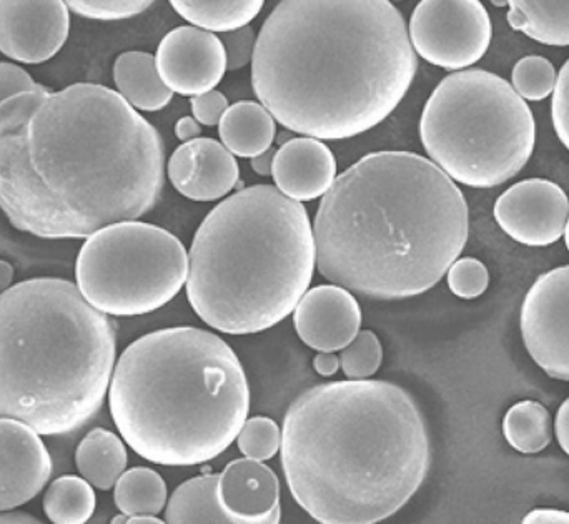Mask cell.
Instances as JSON below:
<instances>
[{
  "label": "cell",
  "mask_w": 569,
  "mask_h": 524,
  "mask_svg": "<svg viewBox=\"0 0 569 524\" xmlns=\"http://www.w3.org/2000/svg\"><path fill=\"white\" fill-rule=\"evenodd\" d=\"M282 466L295 502L320 524H377L423 485L431 452L410 393L348 380L301 393L283 420Z\"/></svg>",
  "instance_id": "cell-4"
},
{
  "label": "cell",
  "mask_w": 569,
  "mask_h": 524,
  "mask_svg": "<svg viewBox=\"0 0 569 524\" xmlns=\"http://www.w3.org/2000/svg\"><path fill=\"white\" fill-rule=\"evenodd\" d=\"M390 2H391V0H390ZM393 2H400V0H393Z\"/></svg>",
  "instance_id": "cell-50"
},
{
  "label": "cell",
  "mask_w": 569,
  "mask_h": 524,
  "mask_svg": "<svg viewBox=\"0 0 569 524\" xmlns=\"http://www.w3.org/2000/svg\"><path fill=\"white\" fill-rule=\"evenodd\" d=\"M116 352V326L76 283H16L0 295V419L40 436L77 432L106 402Z\"/></svg>",
  "instance_id": "cell-6"
},
{
  "label": "cell",
  "mask_w": 569,
  "mask_h": 524,
  "mask_svg": "<svg viewBox=\"0 0 569 524\" xmlns=\"http://www.w3.org/2000/svg\"><path fill=\"white\" fill-rule=\"evenodd\" d=\"M113 82L133 109L159 112L172 102L173 92L160 79L156 57L150 53H120L113 63Z\"/></svg>",
  "instance_id": "cell-21"
},
{
  "label": "cell",
  "mask_w": 569,
  "mask_h": 524,
  "mask_svg": "<svg viewBox=\"0 0 569 524\" xmlns=\"http://www.w3.org/2000/svg\"><path fill=\"white\" fill-rule=\"evenodd\" d=\"M156 66L160 79L172 92L200 95L216 89L226 75V47L210 30L177 27L159 43Z\"/></svg>",
  "instance_id": "cell-14"
},
{
  "label": "cell",
  "mask_w": 569,
  "mask_h": 524,
  "mask_svg": "<svg viewBox=\"0 0 569 524\" xmlns=\"http://www.w3.org/2000/svg\"><path fill=\"white\" fill-rule=\"evenodd\" d=\"M52 472V456L42 436L19 420L0 419V512L32 502Z\"/></svg>",
  "instance_id": "cell-15"
},
{
  "label": "cell",
  "mask_w": 569,
  "mask_h": 524,
  "mask_svg": "<svg viewBox=\"0 0 569 524\" xmlns=\"http://www.w3.org/2000/svg\"><path fill=\"white\" fill-rule=\"evenodd\" d=\"M551 115H553L555 132H557L558 139L569 150V59L558 73L553 102H551Z\"/></svg>",
  "instance_id": "cell-35"
},
{
  "label": "cell",
  "mask_w": 569,
  "mask_h": 524,
  "mask_svg": "<svg viewBox=\"0 0 569 524\" xmlns=\"http://www.w3.org/2000/svg\"><path fill=\"white\" fill-rule=\"evenodd\" d=\"M129 522V516L123 515V513H120V515L113 516L112 522L110 524H127Z\"/></svg>",
  "instance_id": "cell-47"
},
{
  "label": "cell",
  "mask_w": 569,
  "mask_h": 524,
  "mask_svg": "<svg viewBox=\"0 0 569 524\" xmlns=\"http://www.w3.org/2000/svg\"><path fill=\"white\" fill-rule=\"evenodd\" d=\"M417 69L390 0H282L260 29L252 85L284 129L343 140L390 117Z\"/></svg>",
  "instance_id": "cell-2"
},
{
  "label": "cell",
  "mask_w": 569,
  "mask_h": 524,
  "mask_svg": "<svg viewBox=\"0 0 569 524\" xmlns=\"http://www.w3.org/2000/svg\"><path fill=\"white\" fill-rule=\"evenodd\" d=\"M557 70L550 60L541 56H527L518 60L513 69V89L518 95L531 102H540L553 93Z\"/></svg>",
  "instance_id": "cell-29"
},
{
  "label": "cell",
  "mask_w": 569,
  "mask_h": 524,
  "mask_svg": "<svg viewBox=\"0 0 569 524\" xmlns=\"http://www.w3.org/2000/svg\"><path fill=\"white\" fill-rule=\"evenodd\" d=\"M280 510L257 522L230 515L220 503L219 475L197 476L182 483L166 506L167 524H280Z\"/></svg>",
  "instance_id": "cell-19"
},
{
  "label": "cell",
  "mask_w": 569,
  "mask_h": 524,
  "mask_svg": "<svg viewBox=\"0 0 569 524\" xmlns=\"http://www.w3.org/2000/svg\"><path fill=\"white\" fill-rule=\"evenodd\" d=\"M503 435L511 449L523 455L543 452L553 440L550 412L531 400L517 403L505 415Z\"/></svg>",
  "instance_id": "cell-28"
},
{
  "label": "cell",
  "mask_w": 569,
  "mask_h": 524,
  "mask_svg": "<svg viewBox=\"0 0 569 524\" xmlns=\"http://www.w3.org/2000/svg\"><path fill=\"white\" fill-rule=\"evenodd\" d=\"M488 285H490V273L480 260L467 256V259L457 260L448 270V286L460 299H478L487 292Z\"/></svg>",
  "instance_id": "cell-33"
},
{
  "label": "cell",
  "mask_w": 569,
  "mask_h": 524,
  "mask_svg": "<svg viewBox=\"0 0 569 524\" xmlns=\"http://www.w3.org/2000/svg\"><path fill=\"white\" fill-rule=\"evenodd\" d=\"M293 325L305 345L320 353H335L347 349L360 333V305L341 286H315L293 310Z\"/></svg>",
  "instance_id": "cell-16"
},
{
  "label": "cell",
  "mask_w": 569,
  "mask_h": 524,
  "mask_svg": "<svg viewBox=\"0 0 569 524\" xmlns=\"http://www.w3.org/2000/svg\"><path fill=\"white\" fill-rule=\"evenodd\" d=\"M16 270L6 260H0V295L12 286Z\"/></svg>",
  "instance_id": "cell-45"
},
{
  "label": "cell",
  "mask_w": 569,
  "mask_h": 524,
  "mask_svg": "<svg viewBox=\"0 0 569 524\" xmlns=\"http://www.w3.org/2000/svg\"><path fill=\"white\" fill-rule=\"evenodd\" d=\"M77 16L93 20H123L140 16L157 0H63Z\"/></svg>",
  "instance_id": "cell-32"
},
{
  "label": "cell",
  "mask_w": 569,
  "mask_h": 524,
  "mask_svg": "<svg viewBox=\"0 0 569 524\" xmlns=\"http://www.w3.org/2000/svg\"><path fill=\"white\" fill-rule=\"evenodd\" d=\"M468 226L463 192L437 163L411 152L368 153L318 206V272L368 299H411L457 262Z\"/></svg>",
  "instance_id": "cell-3"
},
{
  "label": "cell",
  "mask_w": 569,
  "mask_h": 524,
  "mask_svg": "<svg viewBox=\"0 0 569 524\" xmlns=\"http://www.w3.org/2000/svg\"><path fill=\"white\" fill-rule=\"evenodd\" d=\"M113 502L129 516H157L166 510L169 495L159 473L143 466L126 470L113 486Z\"/></svg>",
  "instance_id": "cell-26"
},
{
  "label": "cell",
  "mask_w": 569,
  "mask_h": 524,
  "mask_svg": "<svg viewBox=\"0 0 569 524\" xmlns=\"http://www.w3.org/2000/svg\"><path fill=\"white\" fill-rule=\"evenodd\" d=\"M521 524H569V512L555 508H538L528 513Z\"/></svg>",
  "instance_id": "cell-39"
},
{
  "label": "cell",
  "mask_w": 569,
  "mask_h": 524,
  "mask_svg": "<svg viewBox=\"0 0 569 524\" xmlns=\"http://www.w3.org/2000/svg\"><path fill=\"white\" fill-rule=\"evenodd\" d=\"M193 163H196V157H193L192 140L182 143L170 157L169 167H167L169 179L177 192L182 195H186L190 182H192Z\"/></svg>",
  "instance_id": "cell-37"
},
{
  "label": "cell",
  "mask_w": 569,
  "mask_h": 524,
  "mask_svg": "<svg viewBox=\"0 0 569 524\" xmlns=\"http://www.w3.org/2000/svg\"><path fill=\"white\" fill-rule=\"evenodd\" d=\"M237 445L246 458L256 462L272 460L282 446V430L267 416L247 420L237 436Z\"/></svg>",
  "instance_id": "cell-30"
},
{
  "label": "cell",
  "mask_w": 569,
  "mask_h": 524,
  "mask_svg": "<svg viewBox=\"0 0 569 524\" xmlns=\"http://www.w3.org/2000/svg\"><path fill=\"white\" fill-rule=\"evenodd\" d=\"M42 506L52 524H86L96 513L97 496L82 476L66 475L50 483Z\"/></svg>",
  "instance_id": "cell-27"
},
{
  "label": "cell",
  "mask_w": 569,
  "mask_h": 524,
  "mask_svg": "<svg viewBox=\"0 0 569 524\" xmlns=\"http://www.w3.org/2000/svg\"><path fill=\"white\" fill-rule=\"evenodd\" d=\"M555 432H557L558 443L569 456V399L558 410Z\"/></svg>",
  "instance_id": "cell-40"
},
{
  "label": "cell",
  "mask_w": 569,
  "mask_h": 524,
  "mask_svg": "<svg viewBox=\"0 0 569 524\" xmlns=\"http://www.w3.org/2000/svg\"><path fill=\"white\" fill-rule=\"evenodd\" d=\"M200 133H202V127L193 117H183L176 123L177 139L182 140V142L199 139Z\"/></svg>",
  "instance_id": "cell-42"
},
{
  "label": "cell",
  "mask_w": 569,
  "mask_h": 524,
  "mask_svg": "<svg viewBox=\"0 0 569 524\" xmlns=\"http://www.w3.org/2000/svg\"><path fill=\"white\" fill-rule=\"evenodd\" d=\"M420 137L451 180L491 189L517 177L533 155L537 123L523 97L488 70H458L428 99Z\"/></svg>",
  "instance_id": "cell-8"
},
{
  "label": "cell",
  "mask_w": 569,
  "mask_h": 524,
  "mask_svg": "<svg viewBox=\"0 0 569 524\" xmlns=\"http://www.w3.org/2000/svg\"><path fill=\"white\" fill-rule=\"evenodd\" d=\"M192 143L196 163L192 182L183 196L196 202H216L229 195L240 177L233 153L213 139H196Z\"/></svg>",
  "instance_id": "cell-22"
},
{
  "label": "cell",
  "mask_w": 569,
  "mask_h": 524,
  "mask_svg": "<svg viewBox=\"0 0 569 524\" xmlns=\"http://www.w3.org/2000/svg\"><path fill=\"white\" fill-rule=\"evenodd\" d=\"M272 175L283 195L311 202L330 190L337 179V160L321 140L298 137L277 150Z\"/></svg>",
  "instance_id": "cell-17"
},
{
  "label": "cell",
  "mask_w": 569,
  "mask_h": 524,
  "mask_svg": "<svg viewBox=\"0 0 569 524\" xmlns=\"http://www.w3.org/2000/svg\"><path fill=\"white\" fill-rule=\"evenodd\" d=\"M190 103H192L193 119L207 127L219 125L223 113L229 109V100L219 90H210L192 97Z\"/></svg>",
  "instance_id": "cell-36"
},
{
  "label": "cell",
  "mask_w": 569,
  "mask_h": 524,
  "mask_svg": "<svg viewBox=\"0 0 569 524\" xmlns=\"http://www.w3.org/2000/svg\"><path fill=\"white\" fill-rule=\"evenodd\" d=\"M127 524H167V522H162L157 516H132Z\"/></svg>",
  "instance_id": "cell-46"
},
{
  "label": "cell",
  "mask_w": 569,
  "mask_h": 524,
  "mask_svg": "<svg viewBox=\"0 0 569 524\" xmlns=\"http://www.w3.org/2000/svg\"><path fill=\"white\" fill-rule=\"evenodd\" d=\"M219 37L226 47L227 70H240L252 62L257 43L256 30L252 27H240V29L220 33Z\"/></svg>",
  "instance_id": "cell-34"
},
{
  "label": "cell",
  "mask_w": 569,
  "mask_h": 524,
  "mask_svg": "<svg viewBox=\"0 0 569 524\" xmlns=\"http://www.w3.org/2000/svg\"><path fill=\"white\" fill-rule=\"evenodd\" d=\"M508 23L545 46H569V0H508Z\"/></svg>",
  "instance_id": "cell-24"
},
{
  "label": "cell",
  "mask_w": 569,
  "mask_h": 524,
  "mask_svg": "<svg viewBox=\"0 0 569 524\" xmlns=\"http://www.w3.org/2000/svg\"><path fill=\"white\" fill-rule=\"evenodd\" d=\"M495 219L515 242L548 246L565 235L569 199L558 183L528 179L515 183L495 203Z\"/></svg>",
  "instance_id": "cell-12"
},
{
  "label": "cell",
  "mask_w": 569,
  "mask_h": 524,
  "mask_svg": "<svg viewBox=\"0 0 569 524\" xmlns=\"http://www.w3.org/2000/svg\"><path fill=\"white\" fill-rule=\"evenodd\" d=\"M40 83L16 63L0 62V102L20 92L39 89Z\"/></svg>",
  "instance_id": "cell-38"
},
{
  "label": "cell",
  "mask_w": 569,
  "mask_h": 524,
  "mask_svg": "<svg viewBox=\"0 0 569 524\" xmlns=\"http://www.w3.org/2000/svg\"><path fill=\"white\" fill-rule=\"evenodd\" d=\"M0 524H46L23 512H0Z\"/></svg>",
  "instance_id": "cell-44"
},
{
  "label": "cell",
  "mask_w": 569,
  "mask_h": 524,
  "mask_svg": "<svg viewBox=\"0 0 569 524\" xmlns=\"http://www.w3.org/2000/svg\"><path fill=\"white\" fill-rule=\"evenodd\" d=\"M219 498L236 518H267L280 510L279 476L262 462L233 460L219 475Z\"/></svg>",
  "instance_id": "cell-18"
},
{
  "label": "cell",
  "mask_w": 569,
  "mask_h": 524,
  "mask_svg": "<svg viewBox=\"0 0 569 524\" xmlns=\"http://www.w3.org/2000/svg\"><path fill=\"white\" fill-rule=\"evenodd\" d=\"M315 265L305 206L276 187H249L219 203L197 230L187 299L219 332H266L297 309Z\"/></svg>",
  "instance_id": "cell-7"
},
{
  "label": "cell",
  "mask_w": 569,
  "mask_h": 524,
  "mask_svg": "<svg viewBox=\"0 0 569 524\" xmlns=\"http://www.w3.org/2000/svg\"><path fill=\"white\" fill-rule=\"evenodd\" d=\"M109 409L123 442L147 462L202 465L236 442L249 416L250 389L229 343L207 330L177 326L123 350Z\"/></svg>",
  "instance_id": "cell-5"
},
{
  "label": "cell",
  "mask_w": 569,
  "mask_h": 524,
  "mask_svg": "<svg viewBox=\"0 0 569 524\" xmlns=\"http://www.w3.org/2000/svg\"><path fill=\"white\" fill-rule=\"evenodd\" d=\"M276 150L269 149L267 152L260 153V155L253 157L252 169L256 173L262 177L272 175L273 172V160H276Z\"/></svg>",
  "instance_id": "cell-43"
},
{
  "label": "cell",
  "mask_w": 569,
  "mask_h": 524,
  "mask_svg": "<svg viewBox=\"0 0 569 524\" xmlns=\"http://www.w3.org/2000/svg\"><path fill=\"white\" fill-rule=\"evenodd\" d=\"M565 242H567V246L569 250V219H568L567 230H565Z\"/></svg>",
  "instance_id": "cell-49"
},
{
  "label": "cell",
  "mask_w": 569,
  "mask_h": 524,
  "mask_svg": "<svg viewBox=\"0 0 569 524\" xmlns=\"http://www.w3.org/2000/svg\"><path fill=\"white\" fill-rule=\"evenodd\" d=\"M408 33L415 52L431 66L463 70L490 49L493 23L480 0H421Z\"/></svg>",
  "instance_id": "cell-10"
},
{
  "label": "cell",
  "mask_w": 569,
  "mask_h": 524,
  "mask_svg": "<svg viewBox=\"0 0 569 524\" xmlns=\"http://www.w3.org/2000/svg\"><path fill=\"white\" fill-rule=\"evenodd\" d=\"M491 3L497 7L508 6V0H491Z\"/></svg>",
  "instance_id": "cell-48"
},
{
  "label": "cell",
  "mask_w": 569,
  "mask_h": 524,
  "mask_svg": "<svg viewBox=\"0 0 569 524\" xmlns=\"http://www.w3.org/2000/svg\"><path fill=\"white\" fill-rule=\"evenodd\" d=\"M127 462L122 439L109 430H92L77 446L76 465L80 476L100 492L116 486L127 470Z\"/></svg>",
  "instance_id": "cell-23"
},
{
  "label": "cell",
  "mask_w": 569,
  "mask_h": 524,
  "mask_svg": "<svg viewBox=\"0 0 569 524\" xmlns=\"http://www.w3.org/2000/svg\"><path fill=\"white\" fill-rule=\"evenodd\" d=\"M69 10L63 0H0V52L27 66L52 59L69 39Z\"/></svg>",
  "instance_id": "cell-13"
},
{
  "label": "cell",
  "mask_w": 569,
  "mask_h": 524,
  "mask_svg": "<svg viewBox=\"0 0 569 524\" xmlns=\"http://www.w3.org/2000/svg\"><path fill=\"white\" fill-rule=\"evenodd\" d=\"M163 179L162 137L109 87L40 85L0 102V210L20 232L89 239L149 213Z\"/></svg>",
  "instance_id": "cell-1"
},
{
  "label": "cell",
  "mask_w": 569,
  "mask_h": 524,
  "mask_svg": "<svg viewBox=\"0 0 569 524\" xmlns=\"http://www.w3.org/2000/svg\"><path fill=\"white\" fill-rule=\"evenodd\" d=\"M220 139L227 150L242 159H253L272 149L277 123L262 103L243 100L233 103L219 123Z\"/></svg>",
  "instance_id": "cell-20"
},
{
  "label": "cell",
  "mask_w": 569,
  "mask_h": 524,
  "mask_svg": "<svg viewBox=\"0 0 569 524\" xmlns=\"http://www.w3.org/2000/svg\"><path fill=\"white\" fill-rule=\"evenodd\" d=\"M182 19L210 32H230L249 26L266 0H169Z\"/></svg>",
  "instance_id": "cell-25"
},
{
  "label": "cell",
  "mask_w": 569,
  "mask_h": 524,
  "mask_svg": "<svg viewBox=\"0 0 569 524\" xmlns=\"http://www.w3.org/2000/svg\"><path fill=\"white\" fill-rule=\"evenodd\" d=\"M521 335L548 376L569 382V265L543 273L525 296Z\"/></svg>",
  "instance_id": "cell-11"
},
{
  "label": "cell",
  "mask_w": 569,
  "mask_h": 524,
  "mask_svg": "<svg viewBox=\"0 0 569 524\" xmlns=\"http://www.w3.org/2000/svg\"><path fill=\"white\" fill-rule=\"evenodd\" d=\"M189 275V253L173 233L150 223H113L83 242L76 285L109 316H142L176 299Z\"/></svg>",
  "instance_id": "cell-9"
},
{
  "label": "cell",
  "mask_w": 569,
  "mask_h": 524,
  "mask_svg": "<svg viewBox=\"0 0 569 524\" xmlns=\"http://www.w3.org/2000/svg\"><path fill=\"white\" fill-rule=\"evenodd\" d=\"M313 369L320 376H333L341 369L340 356L335 353H318L313 360Z\"/></svg>",
  "instance_id": "cell-41"
},
{
  "label": "cell",
  "mask_w": 569,
  "mask_h": 524,
  "mask_svg": "<svg viewBox=\"0 0 569 524\" xmlns=\"http://www.w3.org/2000/svg\"><path fill=\"white\" fill-rule=\"evenodd\" d=\"M341 370L350 380H367L380 370L383 346L370 330H363L340 355Z\"/></svg>",
  "instance_id": "cell-31"
}]
</instances>
